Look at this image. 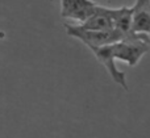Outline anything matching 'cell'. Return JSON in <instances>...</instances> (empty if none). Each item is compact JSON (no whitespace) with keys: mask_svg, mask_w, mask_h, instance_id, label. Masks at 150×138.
I'll list each match as a JSON object with an SVG mask.
<instances>
[{"mask_svg":"<svg viewBox=\"0 0 150 138\" xmlns=\"http://www.w3.org/2000/svg\"><path fill=\"white\" fill-rule=\"evenodd\" d=\"M149 44L146 41H129V39H122V41L115 42L111 45L99 47H90L91 51L95 54L99 62H101L105 66L107 71L109 73V76L121 86L124 89H128L125 73L120 71L115 65V59H120L122 62L128 63L129 66H136L138 61L144 57L145 53L149 51Z\"/></svg>","mask_w":150,"mask_h":138,"instance_id":"cell-1","label":"cell"},{"mask_svg":"<svg viewBox=\"0 0 150 138\" xmlns=\"http://www.w3.org/2000/svg\"><path fill=\"white\" fill-rule=\"evenodd\" d=\"M65 26L69 36L78 38L84 45H87L88 47L105 46V45H111L124 39L122 34L119 30H116V29L109 32H100V30H88V29L82 28L80 25L66 24Z\"/></svg>","mask_w":150,"mask_h":138,"instance_id":"cell-2","label":"cell"},{"mask_svg":"<svg viewBox=\"0 0 150 138\" xmlns=\"http://www.w3.org/2000/svg\"><path fill=\"white\" fill-rule=\"evenodd\" d=\"M96 7L98 4L92 0H61V15L83 24L95 12Z\"/></svg>","mask_w":150,"mask_h":138,"instance_id":"cell-3","label":"cell"},{"mask_svg":"<svg viewBox=\"0 0 150 138\" xmlns=\"http://www.w3.org/2000/svg\"><path fill=\"white\" fill-rule=\"evenodd\" d=\"M132 32L150 36V0H136L132 8Z\"/></svg>","mask_w":150,"mask_h":138,"instance_id":"cell-4","label":"cell"},{"mask_svg":"<svg viewBox=\"0 0 150 138\" xmlns=\"http://www.w3.org/2000/svg\"><path fill=\"white\" fill-rule=\"evenodd\" d=\"M80 26L88 30H100V32H109L115 29L113 17H112V9L98 5L95 12L87 18Z\"/></svg>","mask_w":150,"mask_h":138,"instance_id":"cell-5","label":"cell"}]
</instances>
